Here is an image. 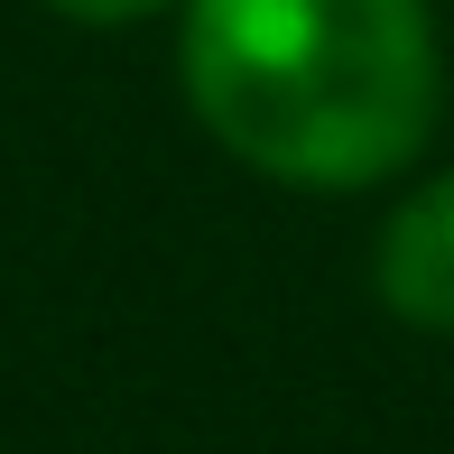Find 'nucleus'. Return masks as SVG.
<instances>
[{
	"label": "nucleus",
	"instance_id": "7ed1b4c3",
	"mask_svg": "<svg viewBox=\"0 0 454 454\" xmlns=\"http://www.w3.org/2000/svg\"><path fill=\"white\" fill-rule=\"evenodd\" d=\"M47 10H66V19H84V28H130V19H149V10H168V0H47Z\"/></svg>",
	"mask_w": 454,
	"mask_h": 454
},
{
	"label": "nucleus",
	"instance_id": "f257e3e1",
	"mask_svg": "<svg viewBox=\"0 0 454 454\" xmlns=\"http://www.w3.org/2000/svg\"><path fill=\"white\" fill-rule=\"evenodd\" d=\"M185 102L278 185L399 176L436 130V19L427 0H185Z\"/></svg>",
	"mask_w": 454,
	"mask_h": 454
},
{
	"label": "nucleus",
	"instance_id": "f03ea898",
	"mask_svg": "<svg viewBox=\"0 0 454 454\" xmlns=\"http://www.w3.org/2000/svg\"><path fill=\"white\" fill-rule=\"evenodd\" d=\"M371 278H380V306H389L399 325L454 334V168H445L436 185H418V195L389 214Z\"/></svg>",
	"mask_w": 454,
	"mask_h": 454
}]
</instances>
